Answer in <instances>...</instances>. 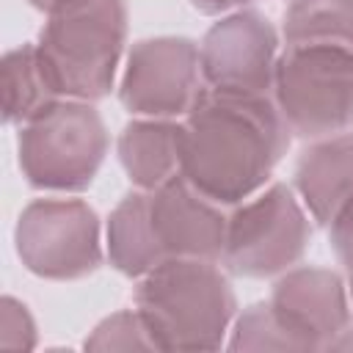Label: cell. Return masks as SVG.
<instances>
[{"label":"cell","instance_id":"6da1fadb","mask_svg":"<svg viewBox=\"0 0 353 353\" xmlns=\"http://www.w3.org/2000/svg\"><path fill=\"white\" fill-rule=\"evenodd\" d=\"M290 146V127L268 94L207 88L185 116L182 176L221 207L265 188Z\"/></svg>","mask_w":353,"mask_h":353},{"label":"cell","instance_id":"7a4b0ae2","mask_svg":"<svg viewBox=\"0 0 353 353\" xmlns=\"http://www.w3.org/2000/svg\"><path fill=\"white\" fill-rule=\"evenodd\" d=\"M135 309L157 350H218L237 301L215 262L174 256L141 276Z\"/></svg>","mask_w":353,"mask_h":353},{"label":"cell","instance_id":"3957f363","mask_svg":"<svg viewBox=\"0 0 353 353\" xmlns=\"http://www.w3.org/2000/svg\"><path fill=\"white\" fill-rule=\"evenodd\" d=\"M124 41V0H69L47 14L36 52L58 97L97 102L113 88Z\"/></svg>","mask_w":353,"mask_h":353},{"label":"cell","instance_id":"277c9868","mask_svg":"<svg viewBox=\"0 0 353 353\" xmlns=\"http://www.w3.org/2000/svg\"><path fill=\"white\" fill-rule=\"evenodd\" d=\"M17 154L30 188L80 193L108 154V130L91 102L58 99L19 127Z\"/></svg>","mask_w":353,"mask_h":353},{"label":"cell","instance_id":"5b68a950","mask_svg":"<svg viewBox=\"0 0 353 353\" xmlns=\"http://www.w3.org/2000/svg\"><path fill=\"white\" fill-rule=\"evenodd\" d=\"M273 102L290 132L317 141L353 127V52L287 47L276 61Z\"/></svg>","mask_w":353,"mask_h":353},{"label":"cell","instance_id":"8992f818","mask_svg":"<svg viewBox=\"0 0 353 353\" xmlns=\"http://www.w3.org/2000/svg\"><path fill=\"white\" fill-rule=\"evenodd\" d=\"M309 240L303 207L284 182H273L229 215L221 262L237 276L268 279L298 265Z\"/></svg>","mask_w":353,"mask_h":353},{"label":"cell","instance_id":"52a82bcc","mask_svg":"<svg viewBox=\"0 0 353 353\" xmlns=\"http://www.w3.org/2000/svg\"><path fill=\"white\" fill-rule=\"evenodd\" d=\"M22 265L50 281H74L102 265L99 218L83 199H36L14 229Z\"/></svg>","mask_w":353,"mask_h":353},{"label":"cell","instance_id":"ba28073f","mask_svg":"<svg viewBox=\"0 0 353 353\" xmlns=\"http://www.w3.org/2000/svg\"><path fill=\"white\" fill-rule=\"evenodd\" d=\"M207 91L201 52L185 36L141 39L127 52L119 85L121 105L143 119H179Z\"/></svg>","mask_w":353,"mask_h":353},{"label":"cell","instance_id":"9c48e42d","mask_svg":"<svg viewBox=\"0 0 353 353\" xmlns=\"http://www.w3.org/2000/svg\"><path fill=\"white\" fill-rule=\"evenodd\" d=\"M201 74L207 88L229 94H270L279 61L273 22L251 8L221 17L201 39Z\"/></svg>","mask_w":353,"mask_h":353},{"label":"cell","instance_id":"30bf717a","mask_svg":"<svg viewBox=\"0 0 353 353\" xmlns=\"http://www.w3.org/2000/svg\"><path fill=\"white\" fill-rule=\"evenodd\" d=\"M270 309L298 342V350H328L350 323L347 287L328 268H290L273 284Z\"/></svg>","mask_w":353,"mask_h":353},{"label":"cell","instance_id":"8fae6325","mask_svg":"<svg viewBox=\"0 0 353 353\" xmlns=\"http://www.w3.org/2000/svg\"><path fill=\"white\" fill-rule=\"evenodd\" d=\"M149 193V221L163 259L188 256L218 262L226 243V215L221 204L199 193L182 174Z\"/></svg>","mask_w":353,"mask_h":353},{"label":"cell","instance_id":"7c38bea8","mask_svg":"<svg viewBox=\"0 0 353 353\" xmlns=\"http://www.w3.org/2000/svg\"><path fill=\"white\" fill-rule=\"evenodd\" d=\"M295 188L309 215L328 226L353 196V135L339 132L309 143L295 165Z\"/></svg>","mask_w":353,"mask_h":353},{"label":"cell","instance_id":"4fadbf2b","mask_svg":"<svg viewBox=\"0 0 353 353\" xmlns=\"http://www.w3.org/2000/svg\"><path fill=\"white\" fill-rule=\"evenodd\" d=\"M116 149L130 182L141 190H154L182 174L185 124L174 119H132L124 124Z\"/></svg>","mask_w":353,"mask_h":353},{"label":"cell","instance_id":"5bb4252c","mask_svg":"<svg viewBox=\"0 0 353 353\" xmlns=\"http://www.w3.org/2000/svg\"><path fill=\"white\" fill-rule=\"evenodd\" d=\"M108 259L119 273H124L130 279H141L152 268L165 262L160 254V245L154 240V232H152L146 190L138 188L135 193H127L110 212V218H108Z\"/></svg>","mask_w":353,"mask_h":353},{"label":"cell","instance_id":"9a60e30c","mask_svg":"<svg viewBox=\"0 0 353 353\" xmlns=\"http://www.w3.org/2000/svg\"><path fill=\"white\" fill-rule=\"evenodd\" d=\"M287 47H334L353 52V0H290Z\"/></svg>","mask_w":353,"mask_h":353},{"label":"cell","instance_id":"2e32d148","mask_svg":"<svg viewBox=\"0 0 353 353\" xmlns=\"http://www.w3.org/2000/svg\"><path fill=\"white\" fill-rule=\"evenodd\" d=\"M58 97L52 83L47 80L36 44H22L17 50H8L3 58V116L8 124H28L39 113H44L50 105H55Z\"/></svg>","mask_w":353,"mask_h":353},{"label":"cell","instance_id":"e0dca14e","mask_svg":"<svg viewBox=\"0 0 353 353\" xmlns=\"http://www.w3.org/2000/svg\"><path fill=\"white\" fill-rule=\"evenodd\" d=\"M232 350H298V342L290 336V331L281 325L270 303H254L248 306L232 331Z\"/></svg>","mask_w":353,"mask_h":353},{"label":"cell","instance_id":"ac0fdd59","mask_svg":"<svg viewBox=\"0 0 353 353\" xmlns=\"http://www.w3.org/2000/svg\"><path fill=\"white\" fill-rule=\"evenodd\" d=\"M85 350H157V345L138 309H127L105 317L85 339Z\"/></svg>","mask_w":353,"mask_h":353},{"label":"cell","instance_id":"d6986e66","mask_svg":"<svg viewBox=\"0 0 353 353\" xmlns=\"http://www.w3.org/2000/svg\"><path fill=\"white\" fill-rule=\"evenodd\" d=\"M0 345L3 347H22L30 350L36 345V325L25 303L17 298H3V314H0Z\"/></svg>","mask_w":353,"mask_h":353},{"label":"cell","instance_id":"ffe728a7","mask_svg":"<svg viewBox=\"0 0 353 353\" xmlns=\"http://www.w3.org/2000/svg\"><path fill=\"white\" fill-rule=\"evenodd\" d=\"M328 237L339 262L353 268V196L339 207V212L328 223Z\"/></svg>","mask_w":353,"mask_h":353},{"label":"cell","instance_id":"44dd1931","mask_svg":"<svg viewBox=\"0 0 353 353\" xmlns=\"http://www.w3.org/2000/svg\"><path fill=\"white\" fill-rule=\"evenodd\" d=\"M254 0H190V6L201 14H226V11H234V8H243Z\"/></svg>","mask_w":353,"mask_h":353},{"label":"cell","instance_id":"7402d4cb","mask_svg":"<svg viewBox=\"0 0 353 353\" xmlns=\"http://www.w3.org/2000/svg\"><path fill=\"white\" fill-rule=\"evenodd\" d=\"M347 347H353V328H345L339 336H334L331 339V345H328V350H347Z\"/></svg>","mask_w":353,"mask_h":353},{"label":"cell","instance_id":"603a6c76","mask_svg":"<svg viewBox=\"0 0 353 353\" xmlns=\"http://www.w3.org/2000/svg\"><path fill=\"white\" fill-rule=\"evenodd\" d=\"M33 8H39V11H44V14H52L55 8H61V6H66L69 0H28Z\"/></svg>","mask_w":353,"mask_h":353},{"label":"cell","instance_id":"cb8c5ba5","mask_svg":"<svg viewBox=\"0 0 353 353\" xmlns=\"http://www.w3.org/2000/svg\"><path fill=\"white\" fill-rule=\"evenodd\" d=\"M347 290H350V298H353V268H347Z\"/></svg>","mask_w":353,"mask_h":353}]
</instances>
